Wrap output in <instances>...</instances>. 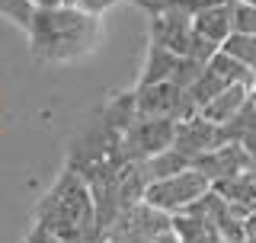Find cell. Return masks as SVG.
Segmentation results:
<instances>
[{
  "label": "cell",
  "mask_w": 256,
  "mask_h": 243,
  "mask_svg": "<svg viewBox=\"0 0 256 243\" xmlns=\"http://www.w3.org/2000/svg\"><path fill=\"white\" fill-rule=\"evenodd\" d=\"M246 102H250V106L256 109V77L250 80V84H246Z\"/></svg>",
  "instance_id": "cell-25"
},
{
  "label": "cell",
  "mask_w": 256,
  "mask_h": 243,
  "mask_svg": "<svg viewBox=\"0 0 256 243\" xmlns=\"http://www.w3.org/2000/svg\"><path fill=\"white\" fill-rule=\"evenodd\" d=\"M212 189L230 205V212H237L240 218L256 212V186L246 180L244 173L240 176H230V180H221V182H212Z\"/></svg>",
  "instance_id": "cell-11"
},
{
  "label": "cell",
  "mask_w": 256,
  "mask_h": 243,
  "mask_svg": "<svg viewBox=\"0 0 256 243\" xmlns=\"http://www.w3.org/2000/svg\"><path fill=\"white\" fill-rule=\"evenodd\" d=\"M134 109H138V118H166V122H182L198 116V106L192 102L189 90L170 84H148L134 90Z\"/></svg>",
  "instance_id": "cell-5"
},
{
  "label": "cell",
  "mask_w": 256,
  "mask_h": 243,
  "mask_svg": "<svg viewBox=\"0 0 256 243\" xmlns=\"http://www.w3.org/2000/svg\"><path fill=\"white\" fill-rule=\"evenodd\" d=\"M230 32H237V36H256V4L234 0V10H230Z\"/></svg>",
  "instance_id": "cell-18"
},
{
  "label": "cell",
  "mask_w": 256,
  "mask_h": 243,
  "mask_svg": "<svg viewBox=\"0 0 256 243\" xmlns=\"http://www.w3.org/2000/svg\"><path fill=\"white\" fill-rule=\"evenodd\" d=\"M224 144H240L246 154H256V109L246 102L234 118H228L221 125Z\"/></svg>",
  "instance_id": "cell-12"
},
{
  "label": "cell",
  "mask_w": 256,
  "mask_h": 243,
  "mask_svg": "<svg viewBox=\"0 0 256 243\" xmlns=\"http://www.w3.org/2000/svg\"><path fill=\"white\" fill-rule=\"evenodd\" d=\"M246 4H256V0H246Z\"/></svg>",
  "instance_id": "cell-27"
},
{
  "label": "cell",
  "mask_w": 256,
  "mask_h": 243,
  "mask_svg": "<svg viewBox=\"0 0 256 243\" xmlns=\"http://www.w3.org/2000/svg\"><path fill=\"white\" fill-rule=\"evenodd\" d=\"M176 122L166 118H138L134 125H128L122 138H118V164H132V160H150L154 154L166 150L173 144Z\"/></svg>",
  "instance_id": "cell-6"
},
{
  "label": "cell",
  "mask_w": 256,
  "mask_h": 243,
  "mask_svg": "<svg viewBox=\"0 0 256 243\" xmlns=\"http://www.w3.org/2000/svg\"><path fill=\"white\" fill-rule=\"evenodd\" d=\"M154 243H180V240H176V234H173V230H166V234H160Z\"/></svg>",
  "instance_id": "cell-26"
},
{
  "label": "cell",
  "mask_w": 256,
  "mask_h": 243,
  "mask_svg": "<svg viewBox=\"0 0 256 243\" xmlns=\"http://www.w3.org/2000/svg\"><path fill=\"white\" fill-rule=\"evenodd\" d=\"M150 45H160L166 52L180 54V58H196L208 61L218 48L208 45L196 29H192V16L180 10H160L150 13Z\"/></svg>",
  "instance_id": "cell-3"
},
{
  "label": "cell",
  "mask_w": 256,
  "mask_h": 243,
  "mask_svg": "<svg viewBox=\"0 0 256 243\" xmlns=\"http://www.w3.org/2000/svg\"><path fill=\"white\" fill-rule=\"evenodd\" d=\"M26 243H58V240H54V237H52L48 230H42V228L36 224V228H32V234L26 237Z\"/></svg>",
  "instance_id": "cell-21"
},
{
  "label": "cell",
  "mask_w": 256,
  "mask_h": 243,
  "mask_svg": "<svg viewBox=\"0 0 256 243\" xmlns=\"http://www.w3.org/2000/svg\"><path fill=\"white\" fill-rule=\"evenodd\" d=\"M32 6H36V10H48V6H61L64 0H29Z\"/></svg>",
  "instance_id": "cell-23"
},
{
  "label": "cell",
  "mask_w": 256,
  "mask_h": 243,
  "mask_svg": "<svg viewBox=\"0 0 256 243\" xmlns=\"http://www.w3.org/2000/svg\"><path fill=\"white\" fill-rule=\"evenodd\" d=\"M26 29L32 38V54L38 61H74L90 54L100 42V16L64 4L32 10Z\"/></svg>",
  "instance_id": "cell-1"
},
{
  "label": "cell",
  "mask_w": 256,
  "mask_h": 243,
  "mask_svg": "<svg viewBox=\"0 0 256 243\" xmlns=\"http://www.w3.org/2000/svg\"><path fill=\"white\" fill-rule=\"evenodd\" d=\"M32 10H36V6H32L29 0H0V16L13 20L16 26H22V29L29 26V20H32Z\"/></svg>",
  "instance_id": "cell-19"
},
{
  "label": "cell",
  "mask_w": 256,
  "mask_h": 243,
  "mask_svg": "<svg viewBox=\"0 0 256 243\" xmlns=\"http://www.w3.org/2000/svg\"><path fill=\"white\" fill-rule=\"evenodd\" d=\"M246 160H250V154L240 144H221V148H214V150L192 160V170H198L208 182H221V180H230V176L244 173Z\"/></svg>",
  "instance_id": "cell-8"
},
{
  "label": "cell",
  "mask_w": 256,
  "mask_h": 243,
  "mask_svg": "<svg viewBox=\"0 0 256 243\" xmlns=\"http://www.w3.org/2000/svg\"><path fill=\"white\" fill-rule=\"evenodd\" d=\"M244 106H246V86L234 84V86H224L218 96H212V100L198 109V116L208 118V122H214V125H224V122L234 118Z\"/></svg>",
  "instance_id": "cell-10"
},
{
  "label": "cell",
  "mask_w": 256,
  "mask_h": 243,
  "mask_svg": "<svg viewBox=\"0 0 256 243\" xmlns=\"http://www.w3.org/2000/svg\"><path fill=\"white\" fill-rule=\"evenodd\" d=\"M244 243H256V212L244 214Z\"/></svg>",
  "instance_id": "cell-20"
},
{
  "label": "cell",
  "mask_w": 256,
  "mask_h": 243,
  "mask_svg": "<svg viewBox=\"0 0 256 243\" xmlns=\"http://www.w3.org/2000/svg\"><path fill=\"white\" fill-rule=\"evenodd\" d=\"M230 10H234V0H221V4L202 6V10L192 16V29H196L208 45L221 48V42L230 36Z\"/></svg>",
  "instance_id": "cell-9"
},
{
  "label": "cell",
  "mask_w": 256,
  "mask_h": 243,
  "mask_svg": "<svg viewBox=\"0 0 256 243\" xmlns=\"http://www.w3.org/2000/svg\"><path fill=\"white\" fill-rule=\"evenodd\" d=\"M170 230L176 234L180 243H224L212 228L198 224L196 218H189V214H173L170 218Z\"/></svg>",
  "instance_id": "cell-15"
},
{
  "label": "cell",
  "mask_w": 256,
  "mask_h": 243,
  "mask_svg": "<svg viewBox=\"0 0 256 243\" xmlns=\"http://www.w3.org/2000/svg\"><path fill=\"white\" fill-rule=\"evenodd\" d=\"M192 164L182 154H176L173 148H166V150H160L154 154L150 160H144V173H148V182H154V180H164V176H173V173H180V170H189Z\"/></svg>",
  "instance_id": "cell-16"
},
{
  "label": "cell",
  "mask_w": 256,
  "mask_h": 243,
  "mask_svg": "<svg viewBox=\"0 0 256 243\" xmlns=\"http://www.w3.org/2000/svg\"><path fill=\"white\" fill-rule=\"evenodd\" d=\"M205 68L212 70V74L218 77L224 86H234V84H244V86H246V84L253 80V74H250V70H246V68H244L240 61H234L230 54H224L221 48H218V52H214L212 58L205 61Z\"/></svg>",
  "instance_id": "cell-14"
},
{
  "label": "cell",
  "mask_w": 256,
  "mask_h": 243,
  "mask_svg": "<svg viewBox=\"0 0 256 243\" xmlns=\"http://www.w3.org/2000/svg\"><path fill=\"white\" fill-rule=\"evenodd\" d=\"M176 68H180V54L166 52V48H160V45H150L148 64H144V74H141V84H138V86L164 84V80H170V77L176 74Z\"/></svg>",
  "instance_id": "cell-13"
},
{
  "label": "cell",
  "mask_w": 256,
  "mask_h": 243,
  "mask_svg": "<svg viewBox=\"0 0 256 243\" xmlns=\"http://www.w3.org/2000/svg\"><path fill=\"white\" fill-rule=\"evenodd\" d=\"M208 189H212V182H208L198 170L189 166V170H180V173H173V176H164V180L148 182L141 202L173 218V214H182L192 202L202 198Z\"/></svg>",
  "instance_id": "cell-4"
},
{
  "label": "cell",
  "mask_w": 256,
  "mask_h": 243,
  "mask_svg": "<svg viewBox=\"0 0 256 243\" xmlns=\"http://www.w3.org/2000/svg\"><path fill=\"white\" fill-rule=\"evenodd\" d=\"M221 144H224L221 125H214V122H208L202 116H192V118L176 122V132H173V144H170V148L176 154H182V157L192 164L196 157H202V154L221 148Z\"/></svg>",
  "instance_id": "cell-7"
},
{
  "label": "cell",
  "mask_w": 256,
  "mask_h": 243,
  "mask_svg": "<svg viewBox=\"0 0 256 243\" xmlns=\"http://www.w3.org/2000/svg\"><path fill=\"white\" fill-rule=\"evenodd\" d=\"M68 243H106V237H102L100 230L90 234V237H80V240H68Z\"/></svg>",
  "instance_id": "cell-24"
},
{
  "label": "cell",
  "mask_w": 256,
  "mask_h": 243,
  "mask_svg": "<svg viewBox=\"0 0 256 243\" xmlns=\"http://www.w3.org/2000/svg\"><path fill=\"white\" fill-rule=\"evenodd\" d=\"M38 228L48 230L58 243L80 240L96 234V212L93 196L86 189L84 176L74 170H64L58 182L48 189V196L38 202Z\"/></svg>",
  "instance_id": "cell-2"
},
{
  "label": "cell",
  "mask_w": 256,
  "mask_h": 243,
  "mask_svg": "<svg viewBox=\"0 0 256 243\" xmlns=\"http://www.w3.org/2000/svg\"><path fill=\"white\" fill-rule=\"evenodd\" d=\"M244 176L256 186V154H250V160H246V170H244Z\"/></svg>",
  "instance_id": "cell-22"
},
{
  "label": "cell",
  "mask_w": 256,
  "mask_h": 243,
  "mask_svg": "<svg viewBox=\"0 0 256 243\" xmlns=\"http://www.w3.org/2000/svg\"><path fill=\"white\" fill-rule=\"evenodd\" d=\"M221 52L230 54L234 61H240L256 77V36H237V32H230L221 42Z\"/></svg>",
  "instance_id": "cell-17"
}]
</instances>
